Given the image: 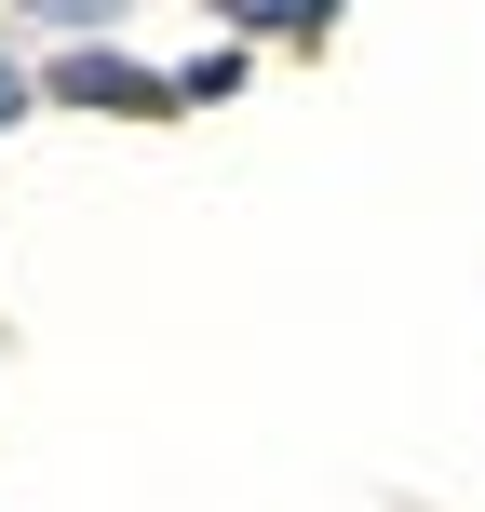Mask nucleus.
<instances>
[{
	"instance_id": "obj_5",
	"label": "nucleus",
	"mask_w": 485,
	"mask_h": 512,
	"mask_svg": "<svg viewBox=\"0 0 485 512\" xmlns=\"http://www.w3.org/2000/svg\"><path fill=\"white\" fill-rule=\"evenodd\" d=\"M41 14H68V27H95V14H122V0H41Z\"/></svg>"
},
{
	"instance_id": "obj_2",
	"label": "nucleus",
	"mask_w": 485,
	"mask_h": 512,
	"mask_svg": "<svg viewBox=\"0 0 485 512\" xmlns=\"http://www.w3.org/2000/svg\"><path fill=\"white\" fill-rule=\"evenodd\" d=\"M216 14H230V41H324L351 0H216Z\"/></svg>"
},
{
	"instance_id": "obj_4",
	"label": "nucleus",
	"mask_w": 485,
	"mask_h": 512,
	"mask_svg": "<svg viewBox=\"0 0 485 512\" xmlns=\"http://www.w3.org/2000/svg\"><path fill=\"white\" fill-rule=\"evenodd\" d=\"M27 95H41V81H27V68H14V54H0V135H14V122H27Z\"/></svg>"
},
{
	"instance_id": "obj_1",
	"label": "nucleus",
	"mask_w": 485,
	"mask_h": 512,
	"mask_svg": "<svg viewBox=\"0 0 485 512\" xmlns=\"http://www.w3.org/2000/svg\"><path fill=\"white\" fill-rule=\"evenodd\" d=\"M41 95L54 108H95V122H176V68H135V54H95V41L54 54Z\"/></svg>"
},
{
	"instance_id": "obj_3",
	"label": "nucleus",
	"mask_w": 485,
	"mask_h": 512,
	"mask_svg": "<svg viewBox=\"0 0 485 512\" xmlns=\"http://www.w3.org/2000/svg\"><path fill=\"white\" fill-rule=\"evenodd\" d=\"M216 95H243V41H216L203 68H176V108H216Z\"/></svg>"
}]
</instances>
